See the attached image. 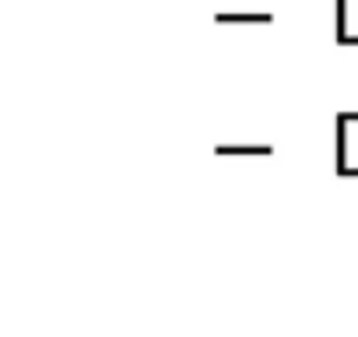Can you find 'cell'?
I'll list each match as a JSON object with an SVG mask.
<instances>
[{
  "label": "cell",
  "mask_w": 358,
  "mask_h": 337,
  "mask_svg": "<svg viewBox=\"0 0 358 337\" xmlns=\"http://www.w3.org/2000/svg\"><path fill=\"white\" fill-rule=\"evenodd\" d=\"M337 151H334V173L358 176V113H337Z\"/></svg>",
  "instance_id": "cell-1"
},
{
  "label": "cell",
  "mask_w": 358,
  "mask_h": 337,
  "mask_svg": "<svg viewBox=\"0 0 358 337\" xmlns=\"http://www.w3.org/2000/svg\"><path fill=\"white\" fill-rule=\"evenodd\" d=\"M334 43L337 46H358V36L348 22V0H334Z\"/></svg>",
  "instance_id": "cell-2"
},
{
  "label": "cell",
  "mask_w": 358,
  "mask_h": 337,
  "mask_svg": "<svg viewBox=\"0 0 358 337\" xmlns=\"http://www.w3.org/2000/svg\"><path fill=\"white\" fill-rule=\"evenodd\" d=\"M218 25H274V15L271 11H253V15H232V11H218L215 15Z\"/></svg>",
  "instance_id": "cell-3"
},
{
  "label": "cell",
  "mask_w": 358,
  "mask_h": 337,
  "mask_svg": "<svg viewBox=\"0 0 358 337\" xmlns=\"http://www.w3.org/2000/svg\"><path fill=\"white\" fill-rule=\"evenodd\" d=\"M215 155H274V148L271 144H218L215 148Z\"/></svg>",
  "instance_id": "cell-4"
}]
</instances>
